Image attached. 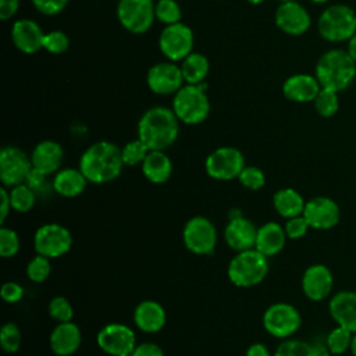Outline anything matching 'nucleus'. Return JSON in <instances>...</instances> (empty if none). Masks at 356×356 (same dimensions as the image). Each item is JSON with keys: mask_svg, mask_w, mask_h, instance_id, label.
<instances>
[{"mask_svg": "<svg viewBox=\"0 0 356 356\" xmlns=\"http://www.w3.org/2000/svg\"><path fill=\"white\" fill-rule=\"evenodd\" d=\"M122 167L121 149L108 140L95 142L82 153L79 160V170L90 184L114 181L121 174Z\"/></svg>", "mask_w": 356, "mask_h": 356, "instance_id": "nucleus-1", "label": "nucleus"}, {"mask_svg": "<svg viewBox=\"0 0 356 356\" xmlns=\"http://www.w3.org/2000/svg\"><path fill=\"white\" fill-rule=\"evenodd\" d=\"M178 121L172 108L154 106L142 114L138 122V138L149 150H165L178 138Z\"/></svg>", "mask_w": 356, "mask_h": 356, "instance_id": "nucleus-2", "label": "nucleus"}, {"mask_svg": "<svg viewBox=\"0 0 356 356\" xmlns=\"http://www.w3.org/2000/svg\"><path fill=\"white\" fill-rule=\"evenodd\" d=\"M314 76L321 88L335 92L345 90L356 76V63L342 49H331L320 56L316 63Z\"/></svg>", "mask_w": 356, "mask_h": 356, "instance_id": "nucleus-3", "label": "nucleus"}, {"mask_svg": "<svg viewBox=\"0 0 356 356\" xmlns=\"http://www.w3.org/2000/svg\"><path fill=\"white\" fill-rule=\"evenodd\" d=\"M267 273V257L254 248L236 252L227 267V275L229 281L239 288H252L259 285L266 278Z\"/></svg>", "mask_w": 356, "mask_h": 356, "instance_id": "nucleus-4", "label": "nucleus"}, {"mask_svg": "<svg viewBox=\"0 0 356 356\" xmlns=\"http://www.w3.org/2000/svg\"><path fill=\"white\" fill-rule=\"evenodd\" d=\"M317 29L328 42H348L356 33V13L346 4H332L320 14Z\"/></svg>", "mask_w": 356, "mask_h": 356, "instance_id": "nucleus-5", "label": "nucleus"}, {"mask_svg": "<svg viewBox=\"0 0 356 356\" xmlns=\"http://www.w3.org/2000/svg\"><path fill=\"white\" fill-rule=\"evenodd\" d=\"M172 111L178 120L188 125L203 122L210 113L209 97L200 85H184L172 99Z\"/></svg>", "mask_w": 356, "mask_h": 356, "instance_id": "nucleus-6", "label": "nucleus"}, {"mask_svg": "<svg viewBox=\"0 0 356 356\" xmlns=\"http://www.w3.org/2000/svg\"><path fill=\"white\" fill-rule=\"evenodd\" d=\"M302 325L299 310L291 303L277 302L270 305L263 314V328L274 338H291Z\"/></svg>", "mask_w": 356, "mask_h": 356, "instance_id": "nucleus-7", "label": "nucleus"}, {"mask_svg": "<svg viewBox=\"0 0 356 356\" xmlns=\"http://www.w3.org/2000/svg\"><path fill=\"white\" fill-rule=\"evenodd\" d=\"M72 246L71 232L61 224L47 222L40 225L33 235V248L38 254L57 259L67 254Z\"/></svg>", "mask_w": 356, "mask_h": 356, "instance_id": "nucleus-8", "label": "nucleus"}, {"mask_svg": "<svg viewBox=\"0 0 356 356\" xmlns=\"http://www.w3.org/2000/svg\"><path fill=\"white\" fill-rule=\"evenodd\" d=\"M182 241L185 248L197 256L211 254L217 245V229L207 217L195 216L185 222Z\"/></svg>", "mask_w": 356, "mask_h": 356, "instance_id": "nucleus-9", "label": "nucleus"}, {"mask_svg": "<svg viewBox=\"0 0 356 356\" xmlns=\"http://www.w3.org/2000/svg\"><path fill=\"white\" fill-rule=\"evenodd\" d=\"M245 165V156L239 149L232 146L217 147L204 161L206 174L217 181H231L238 178Z\"/></svg>", "mask_w": 356, "mask_h": 356, "instance_id": "nucleus-10", "label": "nucleus"}, {"mask_svg": "<svg viewBox=\"0 0 356 356\" xmlns=\"http://www.w3.org/2000/svg\"><path fill=\"white\" fill-rule=\"evenodd\" d=\"M120 24L132 33H145L156 18V4L153 0H120L117 4Z\"/></svg>", "mask_w": 356, "mask_h": 356, "instance_id": "nucleus-11", "label": "nucleus"}, {"mask_svg": "<svg viewBox=\"0 0 356 356\" xmlns=\"http://www.w3.org/2000/svg\"><path fill=\"white\" fill-rule=\"evenodd\" d=\"M159 47L170 61H181L192 53L193 32L182 22L165 25L159 36Z\"/></svg>", "mask_w": 356, "mask_h": 356, "instance_id": "nucleus-12", "label": "nucleus"}, {"mask_svg": "<svg viewBox=\"0 0 356 356\" xmlns=\"http://www.w3.org/2000/svg\"><path fill=\"white\" fill-rule=\"evenodd\" d=\"M96 343L110 356H124L134 352L136 346V335L127 324L110 323L97 332Z\"/></svg>", "mask_w": 356, "mask_h": 356, "instance_id": "nucleus-13", "label": "nucleus"}, {"mask_svg": "<svg viewBox=\"0 0 356 356\" xmlns=\"http://www.w3.org/2000/svg\"><path fill=\"white\" fill-rule=\"evenodd\" d=\"M32 170L31 156L15 146H6L0 152V181L3 186L13 188L24 184Z\"/></svg>", "mask_w": 356, "mask_h": 356, "instance_id": "nucleus-14", "label": "nucleus"}, {"mask_svg": "<svg viewBox=\"0 0 356 356\" xmlns=\"http://www.w3.org/2000/svg\"><path fill=\"white\" fill-rule=\"evenodd\" d=\"M303 217L310 228L327 231L334 228L341 220V209L338 203L328 196H314L306 202Z\"/></svg>", "mask_w": 356, "mask_h": 356, "instance_id": "nucleus-15", "label": "nucleus"}, {"mask_svg": "<svg viewBox=\"0 0 356 356\" xmlns=\"http://www.w3.org/2000/svg\"><path fill=\"white\" fill-rule=\"evenodd\" d=\"M149 89L156 95H175L184 86L181 67L174 63H157L152 65L146 75Z\"/></svg>", "mask_w": 356, "mask_h": 356, "instance_id": "nucleus-16", "label": "nucleus"}, {"mask_svg": "<svg viewBox=\"0 0 356 356\" xmlns=\"http://www.w3.org/2000/svg\"><path fill=\"white\" fill-rule=\"evenodd\" d=\"M275 25L288 35L299 36L303 35L312 25V18L307 10L298 1L289 0L280 3L275 10Z\"/></svg>", "mask_w": 356, "mask_h": 356, "instance_id": "nucleus-17", "label": "nucleus"}, {"mask_svg": "<svg viewBox=\"0 0 356 356\" xmlns=\"http://www.w3.org/2000/svg\"><path fill=\"white\" fill-rule=\"evenodd\" d=\"M302 291L305 296L313 302H320L327 299L334 286V277L331 270L321 263L309 266L302 275Z\"/></svg>", "mask_w": 356, "mask_h": 356, "instance_id": "nucleus-18", "label": "nucleus"}, {"mask_svg": "<svg viewBox=\"0 0 356 356\" xmlns=\"http://www.w3.org/2000/svg\"><path fill=\"white\" fill-rule=\"evenodd\" d=\"M257 227L243 216L229 217L224 228V239L227 245L235 252L253 249L256 243Z\"/></svg>", "mask_w": 356, "mask_h": 356, "instance_id": "nucleus-19", "label": "nucleus"}, {"mask_svg": "<svg viewBox=\"0 0 356 356\" xmlns=\"http://www.w3.org/2000/svg\"><path fill=\"white\" fill-rule=\"evenodd\" d=\"M328 313L337 325L356 332V291H339L330 298Z\"/></svg>", "mask_w": 356, "mask_h": 356, "instance_id": "nucleus-20", "label": "nucleus"}, {"mask_svg": "<svg viewBox=\"0 0 356 356\" xmlns=\"http://www.w3.org/2000/svg\"><path fill=\"white\" fill-rule=\"evenodd\" d=\"M44 33L33 19H18L11 26V40L14 46L26 54H32L43 49Z\"/></svg>", "mask_w": 356, "mask_h": 356, "instance_id": "nucleus-21", "label": "nucleus"}, {"mask_svg": "<svg viewBox=\"0 0 356 356\" xmlns=\"http://www.w3.org/2000/svg\"><path fill=\"white\" fill-rule=\"evenodd\" d=\"M64 150L61 145L51 139L40 140L31 153L32 167L44 175L56 174L63 163Z\"/></svg>", "mask_w": 356, "mask_h": 356, "instance_id": "nucleus-22", "label": "nucleus"}, {"mask_svg": "<svg viewBox=\"0 0 356 356\" xmlns=\"http://www.w3.org/2000/svg\"><path fill=\"white\" fill-rule=\"evenodd\" d=\"M82 342V334L79 327L72 323H58L50 332L49 345L54 355L70 356L75 353Z\"/></svg>", "mask_w": 356, "mask_h": 356, "instance_id": "nucleus-23", "label": "nucleus"}, {"mask_svg": "<svg viewBox=\"0 0 356 356\" xmlns=\"http://www.w3.org/2000/svg\"><path fill=\"white\" fill-rule=\"evenodd\" d=\"M321 86L314 75L295 74L285 79L282 85L284 96L295 103L313 102L320 92Z\"/></svg>", "mask_w": 356, "mask_h": 356, "instance_id": "nucleus-24", "label": "nucleus"}, {"mask_svg": "<svg viewBox=\"0 0 356 356\" xmlns=\"http://www.w3.org/2000/svg\"><path fill=\"white\" fill-rule=\"evenodd\" d=\"M167 321V314L164 307L156 300H142L136 305L134 310L135 325L147 334L159 332Z\"/></svg>", "mask_w": 356, "mask_h": 356, "instance_id": "nucleus-25", "label": "nucleus"}, {"mask_svg": "<svg viewBox=\"0 0 356 356\" xmlns=\"http://www.w3.org/2000/svg\"><path fill=\"white\" fill-rule=\"evenodd\" d=\"M286 239L284 227L275 221H268L257 228L254 249L266 257H271L284 249Z\"/></svg>", "mask_w": 356, "mask_h": 356, "instance_id": "nucleus-26", "label": "nucleus"}, {"mask_svg": "<svg viewBox=\"0 0 356 356\" xmlns=\"http://www.w3.org/2000/svg\"><path fill=\"white\" fill-rule=\"evenodd\" d=\"M89 181L79 168H60L54 177L51 186L63 197H76L86 189Z\"/></svg>", "mask_w": 356, "mask_h": 356, "instance_id": "nucleus-27", "label": "nucleus"}, {"mask_svg": "<svg viewBox=\"0 0 356 356\" xmlns=\"http://www.w3.org/2000/svg\"><path fill=\"white\" fill-rule=\"evenodd\" d=\"M140 167L145 178L152 184H164L172 174L171 159L164 150H150Z\"/></svg>", "mask_w": 356, "mask_h": 356, "instance_id": "nucleus-28", "label": "nucleus"}, {"mask_svg": "<svg viewBox=\"0 0 356 356\" xmlns=\"http://www.w3.org/2000/svg\"><path fill=\"white\" fill-rule=\"evenodd\" d=\"M306 200L293 188H282L277 191L273 196V206L275 211L284 217L291 218L303 214Z\"/></svg>", "mask_w": 356, "mask_h": 356, "instance_id": "nucleus-29", "label": "nucleus"}, {"mask_svg": "<svg viewBox=\"0 0 356 356\" xmlns=\"http://www.w3.org/2000/svg\"><path fill=\"white\" fill-rule=\"evenodd\" d=\"M210 70V63L204 54L191 53L182 60L181 71L184 79L189 85H200L207 76Z\"/></svg>", "mask_w": 356, "mask_h": 356, "instance_id": "nucleus-30", "label": "nucleus"}, {"mask_svg": "<svg viewBox=\"0 0 356 356\" xmlns=\"http://www.w3.org/2000/svg\"><path fill=\"white\" fill-rule=\"evenodd\" d=\"M11 209L17 213H28L36 202V192L28 184H19L8 189Z\"/></svg>", "mask_w": 356, "mask_h": 356, "instance_id": "nucleus-31", "label": "nucleus"}, {"mask_svg": "<svg viewBox=\"0 0 356 356\" xmlns=\"http://www.w3.org/2000/svg\"><path fill=\"white\" fill-rule=\"evenodd\" d=\"M352 337H353V332H350L349 330L341 325H337L335 328H332L325 337V345L330 353L337 356L346 353L350 349Z\"/></svg>", "mask_w": 356, "mask_h": 356, "instance_id": "nucleus-32", "label": "nucleus"}, {"mask_svg": "<svg viewBox=\"0 0 356 356\" xmlns=\"http://www.w3.org/2000/svg\"><path fill=\"white\" fill-rule=\"evenodd\" d=\"M273 356H316L314 343L303 339L286 338L277 346Z\"/></svg>", "mask_w": 356, "mask_h": 356, "instance_id": "nucleus-33", "label": "nucleus"}, {"mask_svg": "<svg viewBox=\"0 0 356 356\" xmlns=\"http://www.w3.org/2000/svg\"><path fill=\"white\" fill-rule=\"evenodd\" d=\"M314 108L318 115L324 118H330L337 114L339 108V99H338V92L332 89H325L321 88L320 92L317 93L316 99L313 100Z\"/></svg>", "mask_w": 356, "mask_h": 356, "instance_id": "nucleus-34", "label": "nucleus"}, {"mask_svg": "<svg viewBox=\"0 0 356 356\" xmlns=\"http://www.w3.org/2000/svg\"><path fill=\"white\" fill-rule=\"evenodd\" d=\"M149 152H150L149 147L139 138L127 142L121 149L124 165H129V167L140 165Z\"/></svg>", "mask_w": 356, "mask_h": 356, "instance_id": "nucleus-35", "label": "nucleus"}, {"mask_svg": "<svg viewBox=\"0 0 356 356\" xmlns=\"http://www.w3.org/2000/svg\"><path fill=\"white\" fill-rule=\"evenodd\" d=\"M50 273H51L50 259L42 254L36 253V256L32 257L26 264V277L32 282H38V284L44 282L49 278Z\"/></svg>", "mask_w": 356, "mask_h": 356, "instance_id": "nucleus-36", "label": "nucleus"}, {"mask_svg": "<svg viewBox=\"0 0 356 356\" xmlns=\"http://www.w3.org/2000/svg\"><path fill=\"white\" fill-rule=\"evenodd\" d=\"M22 342V334L15 323H6L0 330V345L6 353H15Z\"/></svg>", "mask_w": 356, "mask_h": 356, "instance_id": "nucleus-37", "label": "nucleus"}, {"mask_svg": "<svg viewBox=\"0 0 356 356\" xmlns=\"http://www.w3.org/2000/svg\"><path fill=\"white\" fill-rule=\"evenodd\" d=\"M181 17L182 11L175 0H159L156 3V18L160 22L165 25L177 24L181 22Z\"/></svg>", "mask_w": 356, "mask_h": 356, "instance_id": "nucleus-38", "label": "nucleus"}, {"mask_svg": "<svg viewBox=\"0 0 356 356\" xmlns=\"http://www.w3.org/2000/svg\"><path fill=\"white\" fill-rule=\"evenodd\" d=\"M49 314L53 320L57 323H67L72 321L74 317V309L70 303V300L64 296H54L50 299L47 306Z\"/></svg>", "mask_w": 356, "mask_h": 356, "instance_id": "nucleus-39", "label": "nucleus"}, {"mask_svg": "<svg viewBox=\"0 0 356 356\" xmlns=\"http://www.w3.org/2000/svg\"><path fill=\"white\" fill-rule=\"evenodd\" d=\"M19 236L18 234L10 228V227H4L1 225L0 228V254L4 259L13 257L19 252Z\"/></svg>", "mask_w": 356, "mask_h": 356, "instance_id": "nucleus-40", "label": "nucleus"}, {"mask_svg": "<svg viewBox=\"0 0 356 356\" xmlns=\"http://www.w3.org/2000/svg\"><path fill=\"white\" fill-rule=\"evenodd\" d=\"M239 184L249 189V191H259L266 185V175L264 172L254 165H245V168L241 171L239 177L236 178Z\"/></svg>", "mask_w": 356, "mask_h": 356, "instance_id": "nucleus-41", "label": "nucleus"}, {"mask_svg": "<svg viewBox=\"0 0 356 356\" xmlns=\"http://www.w3.org/2000/svg\"><path fill=\"white\" fill-rule=\"evenodd\" d=\"M70 47V39L63 31H51L44 33L43 49L53 54H61Z\"/></svg>", "mask_w": 356, "mask_h": 356, "instance_id": "nucleus-42", "label": "nucleus"}, {"mask_svg": "<svg viewBox=\"0 0 356 356\" xmlns=\"http://www.w3.org/2000/svg\"><path fill=\"white\" fill-rule=\"evenodd\" d=\"M284 229L288 239H300L307 234V231L310 229V225L303 217V214H300L296 217L286 218Z\"/></svg>", "mask_w": 356, "mask_h": 356, "instance_id": "nucleus-43", "label": "nucleus"}, {"mask_svg": "<svg viewBox=\"0 0 356 356\" xmlns=\"http://www.w3.org/2000/svg\"><path fill=\"white\" fill-rule=\"evenodd\" d=\"M0 295L6 303H18L25 295V289L15 281H7L1 285Z\"/></svg>", "mask_w": 356, "mask_h": 356, "instance_id": "nucleus-44", "label": "nucleus"}, {"mask_svg": "<svg viewBox=\"0 0 356 356\" xmlns=\"http://www.w3.org/2000/svg\"><path fill=\"white\" fill-rule=\"evenodd\" d=\"M67 3L68 0H32L33 7L44 15H56L61 13Z\"/></svg>", "mask_w": 356, "mask_h": 356, "instance_id": "nucleus-45", "label": "nucleus"}, {"mask_svg": "<svg viewBox=\"0 0 356 356\" xmlns=\"http://www.w3.org/2000/svg\"><path fill=\"white\" fill-rule=\"evenodd\" d=\"M132 356H164V352L154 342H142L136 343Z\"/></svg>", "mask_w": 356, "mask_h": 356, "instance_id": "nucleus-46", "label": "nucleus"}, {"mask_svg": "<svg viewBox=\"0 0 356 356\" xmlns=\"http://www.w3.org/2000/svg\"><path fill=\"white\" fill-rule=\"evenodd\" d=\"M19 7V0H0V18L3 21L15 15Z\"/></svg>", "mask_w": 356, "mask_h": 356, "instance_id": "nucleus-47", "label": "nucleus"}, {"mask_svg": "<svg viewBox=\"0 0 356 356\" xmlns=\"http://www.w3.org/2000/svg\"><path fill=\"white\" fill-rule=\"evenodd\" d=\"M0 197H1V203H0V222L1 225L4 224L10 210H11V200H10V192L8 188L1 186L0 189Z\"/></svg>", "mask_w": 356, "mask_h": 356, "instance_id": "nucleus-48", "label": "nucleus"}, {"mask_svg": "<svg viewBox=\"0 0 356 356\" xmlns=\"http://www.w3.org/2000/svg\"><path fill=\"white\" fill-rule=\"evenodd\" d=\"M46 177H47V175L42 174L40 171H38V170H35V168L32 167L31 172H29V174H28V177H26L25 184H28V185H29V186L36 192L38 189H40V188L43 186Z\"/></svg>", "mask_w": 356, "mask_h": 356, "instance_id": "nucleus-49", "label": "nucleus"}, {"mask_svg": "<svg viewBox=\"0 0 356 356\" xmlns=\"http://www.w3.org/2000/svg\"><path fill=\"white\" fill-rule=\"evenodd\" d=\"M245 356H271L268 348L261 343V342H254L252 343L248 349H246V353Z\"/></svg>", "mask_w": 356, "mask_h": 356, "instance_id": "nucleus-50", "label": "nucleus"}, {"mask_svg": "<svg viewBox=\"0 0 356 356\" xmlns=\"http://www.w3.org/2000/svg\"><path fill=\"white\" fill-rule=\"evenodd\" d=\"M346 51H348V54L352 57V60L356 63V33L348 40Z\"/></svg>", "mask_w": 356, "mask_h": 356, "instance_id": "nucleus-51", "label": "nucleus"}, {"mask_svg": "<svg viewBox=\"0 0 356 356\" xmlns=\"http://www.w3.org/2000/svg\"><path fill=\"white\" fill-rule=\"evenodd\" d=\"M349 350H350L352 356H356V332L352 337V343H350V349Z\"/></svg>", "mask_w": 356, "mask_h": 356, "instance_id": "nucleus-52", "label": "nucleus"}, {"mask_svg": "<svg viewBox=\"0 0 356 356\" xmlns=\"http://www.w3.org/2000/svg\"><path fill=\"white\" fill-rule=\"evenodd\" d=\"M250 4H260V3H263L264 0H248Z\"/></svg>", "mask_w": 356, "mask_h": 356, "instance_id": "nucleus-53", "label": "nucleus"}, {"mask_svg": "<svg viewBox=\"0 0 356 356\" xmlns=\"http://www.w3.org/2000/svg\"><path fill=\"white\" fill-rule=\"evenodd\" d=\"M310 1H313V3H317V4H323V3H327L328 0H310Z\"/></svg>", "mask_w": 356, "mask_h": 356, "instance_id": "nucleus-54", "label": "nucleus"}, {"mask_svg": "<svg viewBox=\"0 0 356 356\" xmlns=\"http://www.w3.org/2000/svg\"><path fill=\"white\" fill-rule=\"evenodd\" d=\"M277 1H280V3H285V1H289V0H277Z\"/></svg>", "mask_w": 356, "mask_h": 356, "instance_id": "nucleus-55", "label": "nucleus"}, {"mask_svg": "<svg viewBox=\"0 0 356 356\" xmlns=\"http://www.w3.org/2000/svg\"><path fill=\"white\" fill-rule=\"evenodd\" d=\"M124 356H132V353H129V355H124Z\"/></svg>", "mask_w": 356, "mask_h": 356, "instance_id": "nucleus-56", "label": "nucleus"}]
</instances>
